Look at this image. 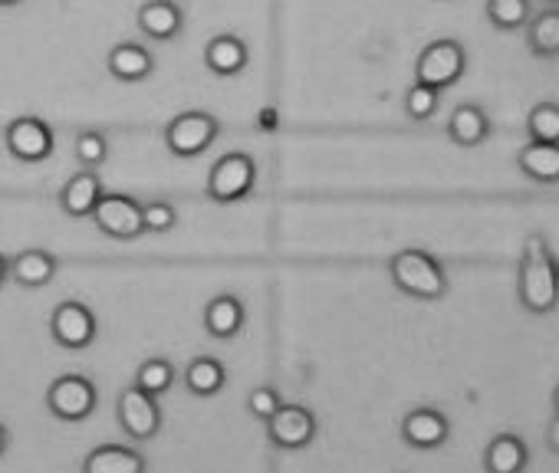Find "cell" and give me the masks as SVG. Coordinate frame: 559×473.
I'll use <instances>...</instances> for the list:
<instances>
[{
    "mask_svg": "<svg viewBox=\"0 0 559 473\" xmlns=\"http://www.w3.org/2000/svg\"><path fill=\"white\" fill-rule=\"evenodd\" d=\"M516 296L520 306L533 316H549L559 306V277H556V257L539 233H530L520 267H516Z\"/></svg>",
    "mask_w": 559,
    "mask_h": 473,
    "instance_id": "6da1fadb",
    "label": "cell"
},
{
    "mask_svg": "<svg viewBox=\"0 0 559 473\" xmlns=\"http://www.w3.org/2000/svg\"><path fill=\"white\" fill-rule=\"evenodd\" d=\"M389 277H392L399 293L421 300V303H438L448 293V274H444L441 260L431 257L428 251H418V247L399 251L389 260Z\"/></svg>",
    "mask_w": 559,
    "mask_h": 473,
    "instance_id": "7a4b0ae2",
    "label": "cell"
},
{
    "mask_svg": "<svg viewBox=\"0 0 559 473\" xmlns=\"http://www.w3.org/2000/svg\"><path fill=\"white\" fill-rule=\"evenodd\" d=\"M464 73H467V50L451 37L428 44L415 60V83H425L438 93L457 86Z\"/></svg>",
    "mask_w": 559,
    "mask_h": 473,
    "instance_id": "3957f363",
    "label": "cell"
},
{
    "mask_svg": "<svg viewBox=\"0 0 559 473\" xmlns=\"http://www.w3.org/2000/svg\"><path fill=\"white\" fill-rule=\"evenodd\" d=\"M253 178H257L253 158L243 151H230V155L214 161V168L207 174V197L217 204H234V201L250 194Z\"/></svg>",
    "mask_w": 559,
    "mask_h": 473,
    "instance_id": "277c9868",
    "label": "cell"
},
{
    "mask_svg": "<svg viewBox=\"0 0 559 473\" xmlns=\"http://www.w3.org/2000/svg\"><path fill=\"white\" fill-rule=\"evenodd\" d=\"M263 424H266L270 444L280 450H304L313 444V437L320 430L317 414L304 404H280Z\"/></svg>",
    "mask_w": 559,
    "mask_h": 473,
    "instance_id": "5b68a950",
    "label": "cell"
},
{
    "mask_svg": "<svg viewBox=\"0 0 559 473\" xmlns=\"http://www.w3.org/2000/svg\"><path fill=\"white\" fill-rule=\"evenodd\" d=\"M90 217L106 237H116V241H139L145 233L142 204L129 194H103Z\"/></svg>",
    "mask_w": 559,
    "mask_h": 473,
    "instance_id": "8992f818",
    "label": "cell"
},
{
    "mask_svg": "<svg viewBox=\"0 0 559 473\" xmlns=\"http://www.w3.org/2000/svg\"><path fill=\"white\" fill-rule=\"evenodd\" d=\"M217 132H221V125H217L214 116H207V112H181V116H175L168 122L165 145L178 158H194V155H201V151H207L214 145Z\"/></svg>",
    "mask_w": 559,
    "mask_h": 473,
    "instance_id": "52a82bcc",
    "label": "cell"
},
{
    "mask_svg": "<svg viewBox=\"0 0 559 473\" xmlns=\"http://www.w3.org/2000/svg\"><path fill=\"white\" fill-rule=\"evenodd\" d=\"M4 145L8 151L17 158V161H27V165H37V161H47L53 155V129L37 119V116H21L8 125L4 132Z\"/></svg>",
    "mask_w": 559,
    "mask_h": 473,
    "instance_id": "ba28073f",
    "label": "cell"
},
{
    "mask_svg": "<svg viewBox=\"0 0 559 473\" xmlns=\"http://www.w3.org/2000/svg\"><path fill=\"white\" fill-rule=\"evenodd\" d=\"M47 408L60 421H86L96 411V385L83 375H63L50 385L47 391Z\"/></svg>",
    "mask_w": 559,
    "mask_h": 473,
    "instance_id": "9c48e42d",
    "label": "cell"
},
{
    "mask_svg": "<svg viewBox=\"0 0 559 473\" xmlns=\"http://www.w3.org/2000/svg\"><path fill=\"white\" fill-rule=\"evenodd\" d=\"M50 332H53L57 345L80 352V349L93 345V339H96V316H93V310H90L86 303L67 300V303H60V306L53 310V316H50Z\"/></svg>",
    "mask_w": 559,
    "mask_h": 473,
    "instance_id": "30bf717a",
    "label": "cell"
},
{
    "mask_svg": "<svg viewBox=\"0 0 559 473\" xmlns=\"http://www.w3.org/2000/svg\"><path fill=\"white\" fill-rule=\"evenodd\" d=\"M119 424L132 440H152L162 427V411L155 395L142 391V388H126L119 395Z\"/></svg>",
    "mask_w": 559,
    "mask_h": 473,
    "instance_id": "8fae6325",
    "label": "cell"
},
{
    "mask_svg": "<svg viewBox=\"0 0 559 473\" xmlns=\"http://www.w3.org/2000/svg\"><path fill=\"white\" fill-rule=\"evenodd\" d=\"M451 437V421L438 408H415L402 417V440L415 450H438Z\"/></svg>",
    "mask_w": 559,
    "mask_h": 473,
    "instance_id": "7c38bea8",
    "label": "cell"
},
{
    "mask_svg": "<svg viewBox=\"0 0 559 473\" xmlns=\"http://www.w3.org/2000/svg\"><path fill=\"white\" fill-rule=\"evenodd\" d=\"M135 21H139V31L158 44H168L181 34V24H185V14L175 0H148L135 11Z\"/></svg>",
    "mask_w": 559,
    "mask_h": 473,
    "instance_id": "4fadbf2b",
    "label": "cell"
},
{
    "mask_svg": "<svg viewBox=\"0 0 559 473\" xmlns=\"http://www.w3.org/2000/svg\"><path fill=\"white\" fill-rule=\"evenodd\" d=\"M448 138L457 148H477L490 138V119L477 102H464L448 119Z\"/></svg>",
    "mask_w": 559,
    "mask_h": 473,
    "instance_id": "5bb4252c",
    "label": "cell"
},
{
    "mask_svg": "<svg viewBox=\"0 0 559 473\" xmlns=\"http://www.w3.org/2000/svg\"><path fill=\"white\" fill-rule=\"evenodd\" d=\"M99 197H103V181H99V174H96L93 168H83V171H76V174L63 184V191H60V207H63V214H70V217H90Z\"/></svg>",
    "mask_w": 559,
    "mask_h": 473,
    "instance_id": "9a60e30c",
    "label": "cell"
},
{
    "mask_svg": "<svg viewBox=\"0 0 559 473\" xmlns=\"http://www.w3.org/2000/svg\"><path fill=\"white\" fill-rule=\"evenodd\" d=\"M247 60H250L247 44H243L240 37H234V34H221V37H214V40L204 47V66H207L214 76H224V80L243 73V70H247Z\"/></svg>",
    "mask_w": 559,
    "mask_h": 473,
    "instance_id": "2e32d148",
    "label": "cell"
},
{
    "mask_svg": "<svg viewBox=\"0 0 559 473\" xmlns=\"http://www.w3.org/2000/svg\"><path fill=\"white\" fill-rule=\"evenodd\" d=\"M106 66L119 83H142L152 76L155 57L142 44H116L106 57Z\"/></svg>",
    "mask_w": 559,
    "mask_h": 473,
    "instance_id": "e0dca14e",
    "label": "cell"
},
{
    "mask_svg": "<svg viewBox=\"0 0 559 473\" xmlns=\"http://www.w3.org/2000/svg\"><path fill=\"white\" fill-rule=\"evenodd\" d=\"M530 463V447L520 434H497L490 437L487 450H484V466L490 473H520Z\"/></svg>",
    "mask_w": 559,
    "mask_h": 473,
    "instance_id": "ac0fdd59",
    "label": "cell"
},
{
    "mask_svg": "<svg viewBox=\"0 0 559 473\" xmlns=\"http://www.w3.org/2000/svg\"><path fill=\"white\" fill-rule=\"evenodd\" d=\"M516 168L536 184H559V145L526 142L516 151Z\"/></svg>",
    "mask_w": 559,
    "mask_h": 473,
    "instance_id": "d6986e66",
    "label": "cell"
},
{
    "mask_svg": "<svg viewBox=\"0 0 559 473\" xmlns=\"http://www.w3.org/2000/svg\"><path fill=\"white\" fill-rule=\"evenodd\" d=\"M57 270L60 264L47 251H24L11 260V280L24 290H44L47 283H53Z\"/></svg>",
    "mask_w": 559,
    "mask_h": 473,
    "instance_id": "ffe728a7",
    "label": "cell"
},
{
    "mask_svg": "<svg viewBox=\"0 0 559 473\" xmlns=\"http://www.w3.org/2000/svg\"><path fill=\"white\" fill-rule=\"evenodd\" d=\"M204 329L211 339H234L240 329H243V303L230 293H221L214 296L207 306H204Z\"/></svg>",
    "mask_w": 559,
    "mask_h": 473,
    "instance_id": "44dd1931",
    "label": "cell"
},
{
    "mask_svg": "<svg viewBox=\"0 0 559 473\" xmlns=\"http://www.w3.org/2000/svg\"><path fill=\"white\" fill-rule=\"evenodd\" d=\"M526 50L536 60H556L559 57V8H546L526 21Z\"/></svg>",
    "mask_w": 559,
    "mask_h": 473,
    "instance_id": "7402d4cb",
    "label": "cell"
},
{
    "mask_svg": "<svg viewBox=\"0 0 559 473\" xmlns=\"http://www.w3.org/2000/svg\"><path fill=\"white\" fill-rule=\"evenodd\" d=\"M83 470L86 473H142L145 470V460H142V453H135L129 447L106 444V447H96L83 460Z\"/></svg>",
    "mask_w": 559,
    "mask_h": 473,
    "instance_id": "603a6c76",
    "label": "cell"
},
{
    "mask_svg": "<svg viewBox=\"0 0 559 473\" xmlns=\"http://www.w3.org/2000/svg\"><path fill=\"white\" fill-rule=\"evenodd\" d=\"M227 381V372H224V362L221 359H211V355H198L188 368H185V388L198 398H211L224 388Z\"/></svg>",
    "mask_w": 559,
    "mask_h": 473,
    "instance_id": "cb8c5ba5",
    "label": "cell"
},
{
    "mask_svg": "<svg viewBox=\"0 0 559 473\" xmlns=\"http://www.w3.org/2000/svg\"><path fill=\"white\" fill-rule=\"evenodd\" d=\"M484 14L493 31L513 34V31H523L526 21L533 17V0H487Z\"/></svg>",
    "mask_w": 559,
    "mask_h": 473,
    "instance_id": "d4e9b609",
    "label": "cell"
},
{
    "mask_svg": "<svg viewBox=\"0 0 559 473\" xmlns=\"http://www.w3.org/2000/svg\"><path fill=\"white\" fill-rule=\"evenodd\" d=\"M526 135L530 142H549L559 145V102H539L526 116Z\"/></svg>",
    "mask_w": 559,
    "mask_h": 473,
    "instance_id": "484cf974",
    "label": "cell"
},
{
    "mask_svg": "<svg viewBox=\"0 0 559 473\" xmlns=\"http://www.w3.org/2000/svg\"><path fill=\"white\" fill-rule=\"evenodd\" d=\"M171 385H175V365L168 359H148L135 372V388H142V391H148L155 398L165 395Z\"/></svg>",
    "mask_w": 559,
    "mask_h": 473,
    "instance_id": "4316f807",
    "label": "cell"
},
{
    "mask_svg": "<svg viewBox=\"0 0 559 473\" xmlns=\"http://www.w3.org/2000/svg\"><path fill=\"white\" fill-rule=\"evenodd\" d=\"M438 106H441V93L431 89V86H425V83H415V86L405 93V116H408L412 122H428V119H435Z\"/></svg>",
    "mask_w": 559,
    "mask_h": 473,
    "instance_id": "83f0119b",
    "label": "cell"
},
{
    "mask_svg": "<svg viewBox=\"0 0 559 473\" xmlns=\"http://www.w3.org/2000/svg\"><path fill=\"white\" fill-rule=\"evenodd\" d=\"M76 158L83 168H99L109 158V138L96 129L76 135Z\"/></svg>",
    "mask_w": 559,
    "mask_h": 473,
    "instance_id": "f1b7e54d",
    "label": "cell"
},
{
    "mask_svg": "<svg viewBox=\"0 0 559 473\" xmlns=\"http://www.w3.org/2000/svg\"><path fill=\"white\" fill-rule=\"evenodd\" d=\"M142 223H145V233H168L178 223V210L168 201L142 204Z\"/></svg>",
    "mask_w": 559,
    "mask_h": 473,
    "instance_id": "f546056e",
    "label": "cell"
},
{
    "mask_svg": "<svg viewBox=\"0 0 559 473\" xmlns=\"http://www.w3.org/2000/svg\"><path fill=\"white\" fill-rule=\"evenodd\" d=\"M280 404H284V401H280V395H276V388H270V385H260V388H253L250 391V398H247V411L257 417V421H266Z\"/></svg>",
    "mask_w": 559,
    "mask_h": 473,
    "instance_id": "4dcf8cb0",
    "label": "cell"
},
{
    "mask_svg": "<svg viewBox=\"0 0 559 473\" xmlns=\"http://www.w3.org/2000/svg\"><path fill=\"white\" fill-rule=\"evenodd\" d=\"M546 447H549V453H559V414L546 424Z\"/></svg>",
    "mask_w": 559,
    "mask_h": 473,
    "instance_id": "1f68e13d",
    "label": "cell"
},
{
    "mask_svg": "<svg viewBox=\"0 0 559 473\" xmlns=\"http://www.w3.org/2000/svg\"><path fill=\"white\" fill-rule=\"evenodd\" d=\"M8 277H11V260H8L4 254H0V287L8 283Z\"/></svg>",
    "mask_w": 559,
    "mask_h": 473,
    "instance_id": "d6a6232c",
    "label": "cell"
},
{
    "mask_svg": "<svg viewBox=\"0 0 559 473\" xmlns=\"http://www.w3.org/2000/svg\"><path fill=\"white\" fill-rule=\"evenodd\" d=\"M273 122H276V112H273V109L260 112V125H263V129H273Z\"/></svg>",
    "mask_w": 559,
    "mask_h": 473,
    "instance_id": "836d02e7",
    "label": "cell"
},
{
    "mask_svg": "<svg viewBox=\"0 0 559 473\" xmlns=\"http://www.w3.org/2000/svg\"><path fill=\"white\" fill-rule=\"evenodd\" d=\"M8 444H11V434H8V427H4V424H0V457H4Z\"/></svg>",
    "mask_w": 559,
    "mask_h": 473,
    "instance_id": "e575fe53",
    "label": "cell"
},
{
    "mask_svg": "<svg viewBox=\"0 0 559 473\" xmlns=\"http://www.w3.org/2000/svg\"><path fill=\"white\" fill-rule=\"evenodd\" d=\"M552 411L559 414V385H556V391H552Z\"/></svg>",
    "mask_w": 559,
    "mask_h": 473,
    "instance_id": "d590c367",
    "label": "cell"
},
{
    "mask_svg": "<svg viewBox=\"0 0 559 473\" xmlns=\"http://www.w3.org/2000/svg\"><path fill=\"white\" fill-rule=\"evenodd\" d=\"M21 0H0V8H17Z\"/></svg>",
    "mask_w": 559,
    "mask_h": 473,
    "instance_id": "8d00e7d4",
    "label": "cell"
},
{
    "mask_svg": "<svg viewBox=\"0 0 559 473\" xmlns=\"http://www.w3.org/2000/svg\"><path fill=\"white\" fill-rule=\"evenodd\" d=\"M546 4H549V8H559V0H546Z\"/></svg>",
    "mask_w": 559,
    "mask_h": 473,
    "instance_id": "74e56055",
    "label": "cell"
},
{
    "mask_svg": "<svg viewBox=\"0 0 559 473\" xmlns=\"http://www.w3.org/2000/svg\"><path fill=\"white\" fill-rule=\"evenodd\" d=\"M556 277H559V260H556Z\"/></svg>",
    "mask_w": 559,
    "mask_h": 473,
    "instance_id": "f35d334b",
    "label": "cell"
}]
</instances>
